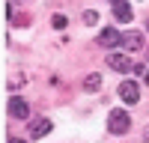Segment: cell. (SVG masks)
I'll return each mask as SVG.
<instances>
[{"instance_id":"cell-1","label":"cell","mask_w":149,"mask_h":143,"mask_svg":"<svg viewBox=\"0 0 149 143\" xmlns=\"http://www.w3.org/2000/svg\"><path fill=\"white\" fill-rule=\"evenodd\" d=\"M107 128H110V134H125V131L131 128V116H128L125 110H110Z\"/></svg>"},{"instance_id":"cell-2","label":"cell","mask_w":149,"mask_h":143,"mask_svg":"<svg viewBox=\"0 0 149 143\" xmlns=\"http://www.w3.org/2000/svg\"><path fill=\"white\" fill-rule=\"evenodd\" d=\"M119 99L125 101V104H137L140 101V87L134 81H122L119 83Z\"/></svg>"},{"instance_id":"cell-3","label":"cell","mask_w":149,"mask_h":143,"mask_svg":"<svg viewBox=\"0 0 149 143\" xmlns=\"http://www.w3.org/2000/svg\"><path fill=\"white\" fill-rule=\"evenodd\" d=\"M9 116L12 119H30V107H27V101L21 95H12L9 99Z\"/></svg>"},{"instance_id":"cell-4","label":"cell","mask_w":149,"mask_h":143,"mask_svg":"<svg viewBox=\"0 0 149 143\" xmlns=\"http://www.w3.org/2000/svg\"><path fill=\"white\" fill-rule=\"evenodd\" d=\"M107 66L116 69V72H134V69H137V66L131 63V57H125V54H110L107 57Z\"/></svg>"},{"instance_id":"cell-5","label":"cell","mask_w":149,"mask_h":143,"mask_svg":"<svg viewBox=\"0 0 149 143\" xmlns=\"http://www.w3.org/2000/svg\"><path fill=\"white\" fill-rule=\"evenodd\" d=\"M51 128H54V122H51V119L39 116V119H33V122H30V137H33V140H39V137H45Z\"/></svg>"},{"instance_id":"cell-6","label":"cell","mask_w":149,"mask_h":143,"mask_svg":"<svg viewBox=\"0 0 149 143\" xmlns=\"http://www.w3.org/2000/svg\"><path fill=\"white\" fill-rule=\"evenodd\" d=\"M98 45L102 48H116V45H122V33H116L113 27H104L102 36H98Z\"/></svg>"},{"instance_id":"cell-7","label":"cell","mask_w":149,"mask_h":143,"mask_svg":"<svg viewBox=\"0 0 149 143\" xmlns=\"http://www.w3.org/2000/svg\"><path fill=\"white\" fill-rule=\"evenodd\" d=\"M119 48H125V51H140V48H143V36L140 33H122V45Z\"/></svg>"},{"instance_id":"cell-8","label":"cell","mask_w":149,"mask_h":143,"mask_svg":"<svg viewBox=\"0 0 149 143\" xmlns=\"http://www.w3.org/2000/svg\"><path fill=\"white\" fill-rule=\"evenodd\" d=\"M113 15H116V21H131L134 18V12H131V6L125 3V0H113Z\"/></svg>"},{"instance_id":"cell-9","label":"cell","mask_w":149,"mask_h":143,"mask_svg":"<svg viewBox=\"0 0 149 143\" xmlns=\"http://www.w3.org/2000/svg\"><path fill=\"white\" fill-rule=\"evenodd\" d=\"M84 87H86V90H102V75H98V72L86 75V78H84Z\"/></svg>"},{"instance_id":"cell-10","label":"cell","mask_w":149,"mask_h":143,"mask_svg":"<svg viewBox=\"0 0 149 143\" xmlns=\"http://www.w3.org/2000/svg\"><path fill=\"white\" fill-rule=\"evenodd\" d=\"M51 24H54L57 30H63V27H66V18H63V15H54V21H51Z\"/></svg>"},{"instance_id":"cell-11","label":"cell","mask_w":149,"mask_h":143,"mask_svg":"<svg viewBox=\"0 0 149 143\" xmlns=\"http://www.w3.org/2000/svg\"><path fill=\"white\" fill-rule=\"evenodd\" d=\"M84 21H86V24H95L98 15H95V12H84Z\"/></svg>"},{"instance_id":"cell-12","label":"cell","mask_w":149,"mask_h":143,"mask_svg":"<svg viewBox=\"0 0 149 143\" xmlns=\"http://www.w3.org/2000/svg\"><path fill=\"white\" fill-rule=\"evenodd\" d=\"M143 81H146V83H149V69H146V72H143Z\"/></svg>"},{"instance_id":"cell-13","label":"cell","mask_w":149,"mask_h":143,"mask_svg":"<svg viewBox=\"0 0 149 143\" xmlns=\"http://www.w3.org/2000/svg\"><path fill=\"white\" fill-rule=\"evenodd\" d=\"M9 143H24V140H18V137H12V140H9Z\"/></svg>"},{"instance_id":"cell-14","label":"cell","mask_w":149,"mask_h":143,"mask_svg":"<svg viewBox=\"0 0 149 143\" xmlns=\"http://www.w3.org/2000/svg\"><path fill=\"white\" fill-rule=\"evenodd\" d=\"M146 27H149V21H146Z\"/></svg>"}]
</instances>
